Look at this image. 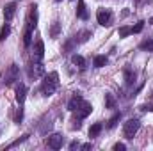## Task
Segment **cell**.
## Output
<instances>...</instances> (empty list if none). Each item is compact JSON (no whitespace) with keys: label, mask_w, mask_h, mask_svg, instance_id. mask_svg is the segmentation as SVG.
I'll use <instances>...</instances> for the list:
<instances>
[{"label":"cell","mask_w":153,"mask_h":151,"mask_svg":"<svg viewBox=\"0 0 153 151\" xmlns=\"http://www.w3.org/2000/svg\"><path fill=\"white\" fill-rule=\"evenodd\" d=\"M139 126H141V121H139V119H128V121L125 123V126H123L125 137H126V139H134V135L137 133Z\"/></svg>","instance_id":"obj_1"},{"label":"cell","mask_w":153,"mask_h":151,"mask_svg":"<svg viewBox=\"0 0 153 151\" xmlns=\"http://www.w3.org/2000/svg\"><path fill=\"white\" fill-rule=\"evenodd\" d=\"M18 75H20V70H18V66H16V64H11V66L7 68L5 75H4V84H5V85H11V84H14V82L18 80Z\"/></svg>","instance_id":"obj_2"},{"label":"cell","mask_w":153,"mask_h":151,"mask_svg":"<svg viewBox=\"0 0 153 151\" xmlns=\"http://www.w3.org/2000/svg\"><path fill=\"white\" fill-rule=\"evenodd\" d=\"M96 20H98V23H100V25L107 27V25H111L112 13H111L109 9H98V13H96Z\"/></svg>","instance_id":"obj_3"},{"label":"cell","mask_w":153,"mask_h":151,"mask_svg":"<svg viewBox=\"0 0 153 151\" xmlns=\"http://www.w3.org/2000/svg\"><path fill=\"white\" fill-rule=\"evenodd\" d=\"M55 89H57V84H55V82H52L50 78H46V76H45L43 85H41V94H43V96H52V94L55 93Z\"/></svg>","instance_id":"obj_4"},{"label":"cell","mask_w":153,"mask_h":151,"mask_svg":"<svg viewBox=\"0 0 153 151\" xmlns=\"http://www.w3.org/2000/svg\"><path fill=\"white\" fill-rule=\"evenodd\" d=\"M36 23H38V5H30V11H29V18H27V27L29 29H36Z\"/></svg>","instance_id":"obj_5"},{"label":"cell","mask_w":153,"mask_h":151,"mask_svg":"<svg viewBox=\"0 0 153 151\" xmlns=\"http://www.w3.org/2000/svg\"><path fill=\"white\" fill-rule=\"evenodd\" d=\"M45 73V68L39 64V62H34V64H30V68H29V76L32 78V80H36L39 76H43Z\"/></svg>","instance_id":"obj_6"},{"label":"cell","mask_w":153,"mask_h":151,"mask_svg":"<svg viewBox=\"0 0 153 151\" xmlns=\"http://www.w3.org/2000/svg\"><path fill=\"white\" fill-rule=\"evenodd\" d=\"M48 146H50L52 150H59V148H62V135L53 133L52 137H48Z\"/></svg>","instance_id":"obj_7"},{"label":"cell","mask_w":153,"mask_h":151,"mask_svg":"<svg viewBox=\"0 0 153 151\" xmlns=\"http://www.w3.org/2000/svg\"><path fill=\"white\" fill-rule=\"evenodd\" d=\"M93 110V107H91V103H87V101H82V105L78 107V110H76V115L80 117V119H84V117H87L89 114Z\"/></svg>","instance_id":"obj_8"},{"label":"cell","mask_w":153,"mask_h":151,"mask_svg":"<svg viewBox=\"0 0 153 151\" xmlns=\"http://www.w3.org/2000/svg\"><path fill=\"white\" fill-rule=\"evenodd\" d=\"M82 101H84V100H82V96H80V94H75V96L70 100V103H68V109H70L71 112H76V110H78V107L82 105Z\"/></svg>","instance_id":"obj_9"},{"label":"cell","mask_w":153,"mask_h":151,"mask_svg":"<svg viewBox=\"0 0 153 151\" xmlns=\"http://www.w3.org/2000/svg\"><path fill=\"white\" fill-rule=\"evenodd\" d=\"M25 96H27V87H25V84H18V87H16V100H18L20 105L25 101Z\"/></svg>","instance_id":"obj_10"},{"label":"cell","mask_w":153,"mask_h":151,"mask_svg":"<svg viewBox=\"0 0 153 151\" xmlns=\"http://www.w3.org/2000/svg\"><path fill=\"white\" fill-rule=\"evenodd\" d=\"M14 13H16V4H14V2H11V4H7V5L4 7V18H5L7 21L14 16Z\"/></svg>","instance_id":"obj_11"},{"label":"cell","mask_w":153,"mask_h":151,"mask_svg":"<svg viewBox=\"0 0 153 151\" xmlns=\"http://www.w3.org/2000/svg\"><path fill=\"white\" fill-rule=\"evenodd\" d=\"M43 55H45V44H43V41H38L34 46V59L39 62L43 59Z\"/></svg>","instance_id":"obj_12"},{"label":"cell","mask_w":153,"mask_h":151,"mask_svg":"<svg viewBox=\"0 0 153 151\" xmlns=\"http://www.w3.org/2000/svg\"><path fill=\"white\" fill-rule=\"evenodd\" d=\"M76 16L80 20H87V9H85V4L84 0H78V7H76Z\"/></svg>","instance_id":"obj_13"},{"label":"cell","mask_w":153,"mask_h":151,"mask_svg":"<svg viewBox=\"0 0 153 151\" xmlns=\"http://www.w3.org/2000/svg\"><path fill=\"white\" fill-rule=\"evenodd\" d=\"M30 43H32V29H25V34H23V44L25 46H30Z\"/></svg>","instance_id":"obj_14"},{"label":"cell","mask_w":153,"mask_h":151,"mask_svg":"<svg viewBox=\"0 0 153 151\" xmlns=\"http://www.w3.org/2000/svg\"><path fill=\"white\" fill-rule=\"evenodd\" d=\"M100 132H102V123H94V124L89 128V137H96Z\"/></svg>","instance_id":"obj_15"},{"label":"cell","mask_w":153,"mask_h":151,"mask_svg":"<svg viewBox=\"0 0 153 151\" xmlns=\"http://www.w3.org/2000/svg\"><path fill=\"white\" fill-rule=\"evenodd\" d=\"M107 64V57L105 55H96L94 57V68H102Z\"/></svg>","instance_id":"obj_16"},{"label":"cell","mask_w":153,"mask_h":151,"mask_svg":"<svg viewBox=\"0 0 153 151\" xmlns=\"http://www.w3.org/2000/svg\"><path fill=\"white\" fill-rule=\"evenodd\" d=\"M125 80H126V84L130 85V84H134V80H135V73L130 70V68H126L125 70Z\"/></svg>","instance_id":"obj_17"},{"label":"cell","mask_w":153,"mask_h":151,"mask_svg":"<svg viewBox=\"0 0 153 151\" xmlns=\"http://www.w3.org/2000/svg\"><path fill=\"white\" fill-rule=\"evenodd\" d=\"M73 64L78 66L80 70H84V68H85V61H84V57H80V55H73Z\"/></svg>","instance_id":"obj_18"},{"label":"cell","mask_w":153,"mask_h":151,"mask_svg":"<svg viewBox=\"0 0 153 151\" xmlns=\"http://www.w3.org/2000/svg\"><path fill=\"white\" fill-rule=\"evenodd\" d=\"M89 36H91V32H89V30H82L78 36H75V39H76V43H84V41H87Z\"/></svg>","instance_id":"obj_19"},{"label":"cell","mask_w":153,"mask_h":151,"mask_svg":"<svg viewBox=\"0 0 153 151\" xmlns=\"http://www.w3.org/2000/svg\"><path fill=\"white\" fill-rule=\"evenodd\" d=\"M141 50H144V52H153V39H148V41L141 43Z\"/></svg>","instance_id":"obj_20"},{"label":"cell","mask_w":153,"mask_h":151,"mask_svg":"<svg viewBox=\"0 0 153 151\" xmlns=\"http://www.w3.org/2000/svg\"><path fill=\"white\" fill-rule=\"evenodd\" d=\"M105 105H107L109 109H114L116 100H114V96H112V94H105Z\"/></svg>","instance_id":"obj_21"},{"label":"cell","mask_w":153,"mask_h":151,"mask_svg":"<svg viewBox=\"0 0 153 151\" xmlns=\"http://www.w3.org/2000/svg\"><path fill=\"white\" fill-rule=\"evenodd\" d=\"M9 32H11V27H9V25H4V27H2V30H0V43L9 36Z\"/></svg>","instance_id":"obj_22"},{"label":"cell","mask_w":153,"mask_h":151,"mask_svg":"<svg viewBox=\"0 0 153 151\" xmlns=\"http://www.w3.org/2000/svg\"><path fill=\"white\" fill-rule=\"evenodd\" d=\"M59 30H61V25H59V21H55L53 27H52V30H50V36L52 38H57L59 36Z\"/></svg>","instance_id":"obj_23"},{"label":"cell","mask_w":153,"mask_h":151,"mask_svg":"<svg viewBox=\"0 0 153 151\" xmlns=\"http://www.w3.org/2000/svg\"><path fill=\"white\" fill-rule=\"evenodd\" d=\"M128 34H132V29L130 27H121L119 29V38H126Z\"/></svg>","instance_id":"obj_24"},{"label":"cell","mask_w":153,"mask_h":151,"mask_svg":"<svg viewBox=\"0 0 153 151\" xmlns=\"http://www.w3.org/2000/svg\"><path fill=\"white\" fill-rule=\"evenodd\" d=\"M119 117H121V114H119V112L114 114V115L111 117V121H109V128H114V126H116V123L119 121Z\"/></svg>","instance_id":"obj_25"},{"label":"cell","mask_w":153,"mask_h":151,"mask_svg":"<svg viewBox=\"0 0 153 151\" xmlns=\"http://www.w3.org/2000/svg\"><path fill=\"white\" fill-rule=\"evenodd\" d=\"M143 27H144V21H139L135 27H132V34H139L143 30Z\"/></svg>","instance_id":"obj_26"},{"label":"cell","mask_w":153,"mask_h":151,"mask_svg":"<svg viewBox=\"0 0 153 151\" xmlns=\"http://www.w3.org/2000/svg\"><path fill=\"white\" fill-rule=\"evenodd\" d=\"M123 150H125V144H121V142L114 144V151H123Z\"/></svg>","instance_id":"obj_27"},{"label":"cell","mask_w":153,"mask_h":151,"mask_svg":"<svg viewBox=\"0 0 153 151\" xmlns=\"http://www.w3.org/2000/svg\"><path fill=\"white\" fill-rule=\"evenodd\" d=\"M152 0H135V4L137 5H144V4H150Z\"/></svg>","instance_id":"obj_28"},{"label":"cell","mask_w":153,"mask_h":151,"mask_svg":"<svg viewBox=\"0 0 153 151\" xmlns=\"http://www.w3.org/2000/svg\"><path fill=\"white\" fill-rule=\"evenodd\" d=\"M76 146H78V144H76V142H71V144H70V150H75Z\"/></svg>","instance_id":"obj_29"},{"label":"cell","mask_w":153,"mask_h":151,"mask_svg":"<svg viewBox=\"0 0 153 151\" xmlns=\"http://www.w3.org/2000/svg\"><path fill=\"white\" fill-rule=\"evenodd\" d=\"M150 23H153V18H152V20H150Z\"/></svg>","instance_id":"obj_30"},{"label":"cell","mask_w":153,"mask_h":151,"mask_svg":"<svg viewBox=\"0 0 153 151\" xmlns=\"http://www.w3.org/2000/svg\"><path fill=\"white\" fill-rule=\"evenodd\" d=\"M57 2H61V0H57Z\"/></svg>","instance_id":"obj_31"},{"label":"cell","mask_w":153,"mask_h":151,"mask_svg":"<svg viewBox=\"0 0 153 151\" xmlns=\"http://www.w3.org/2000/svg\"><path fill=\"white\" fill-rule=\"evenodd\" d=\"M152 110H153V107H152Z\"/></svg>","instance_id":"obj_32"}]
</instances>
